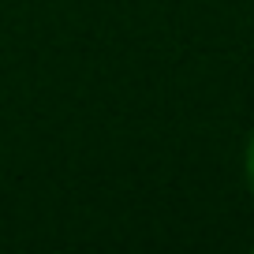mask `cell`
Returning a JSON list of instances; mask_svg holds the SVG:
<instances>
[{
  "label": "cell",
  "mask_w": 254,
  "mask_h": 254,
  "mask_svg": "<svg viewBox=\"0 0 254 254\" xmlns=\"http://www.w3.org/2000/svg\"><path fill=\"white\" fill-rule=\"evenodd\" d=\"M243 176H247V187H251V194H254V135H251V142H247V153H243Z\"/></svg>",
  "instance_id": "obj_1"
}]
</instances>
